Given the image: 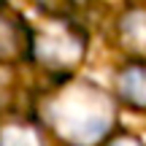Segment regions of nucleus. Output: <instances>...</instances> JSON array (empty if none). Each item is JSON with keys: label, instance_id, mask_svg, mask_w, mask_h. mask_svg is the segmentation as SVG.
Segmentation results:
<instances>
[{"label": "nucleus", "instance_id": "obj_1", "mask_svg": "<svg viewBox=\"0 0 146 146\" xmlns=\"http://www.w3.org/2000/svg\"><path fill=\"white\" fill-rule=\"evenodd\" d=\"M114 98L98 84L68 81L43 106L46 127L68 146H95L114 127Z\"/></svg>", "mask_w": 146, "mask_h": 146}, {"label": "nucleus", "instance_id": "obj_2", "mask_svg": "<svg viewBox=\"0 0 146 146\" xmlns=\"http://www.w3.org/2000/svg\"><path fill=\"white\" fill-rule=\"evenodd\" d=\"M84 52H87L84 30L65 16H46V25L33 33L30 57L49 76L68 78V73L81 65Z\"/></svg>", "mask_w": 146, "mask_h": 146}, {"label": "nucleus", "instance_id": "obj_3", "mask_svg": "<svg viewBox=\"0 0 146 146\" xmlns=\"http://www.w3.org/2000/svg\"><path fill=\"white\" fill-rule=\"evenodd\" d=\"M33 33L14 11L0 8V65H16L30 57Z\"/></svg>", "mask_w": 146, "mask_h": 146}, {"label": "nucleus", "instance_id": "obj_4", "mask_svg": "<svg viewBox=\"0 0 146 146\" xmlns=\"http://www.w3.org/2000/svg\"><path fill=\"white\" fill-rule=\"evenodd\" d=\"M116 43L135 60H146V8H130L116 19Z\"/></svg>", "mask_w": 146, "mask_h": 146}, {"label": "nucleus", "instance_id": "obj_5", "mask_svg": "<svg viewBox=\"0 0 146 146\" xmlns=\"http://www.w3.org/2000/svg\"><path fill=\"white\" fill-rule=\"evenodd\" d=\"M116 92L133 108L146 111V62L135 60V62H127L125 68L116 76Z\"/></svg>", "mask_w": 146, "mask_h": 146}, {"label": "nucleus", "instance_id": "obj_6", "mask_svg": "<svg viewBox=\"0 0 146 146\" xmlns=\"http://www.w3.org/2000/svg\"><path fill=\"white\" fill-rule=\"evenodd\" d=\"M0 146H43V138L30 122H8L0 127Z\"/></svg>", "mask_w": 146, "mask_h": 146}, {"label": "nucleus", "instance_id": "obj_7", "mask_svg": "<svg viewBox=\"0 0 146 146\" xmlns=\"http://www.w3.org/2000/svg\"><path fill=\"white\" fill-rule=\"evenodd\" d=\"M35 3L46 16H68L70 11V0H35Z\"/></svg>", "mask_w": 146, "mask_h": 146}, {"label": "nucleus", "instance_id": "obj_8", "mask_svg": "<svg viewBox=\"0 0 146 146\" xmlns=\"http://www.w3.org/2000/svg\"><path fill=\"white\" fill-rule=\"evenodd\" d=\"M103 146H146L138 135H133V133H116V135H108L106 138Z\"/></svg>", "mask_w": 146, "mask_h": 146}]
</instances>
